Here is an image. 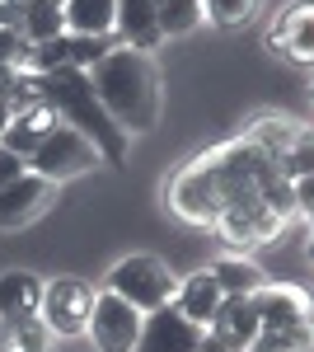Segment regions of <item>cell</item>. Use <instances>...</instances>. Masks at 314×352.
I'll return each mask as SVG.
<instances>
[{"instance_id":"obj_15","label":"cell","mask_w":314,"mask_h":352,"mask_svg":"<svg viewBox=\"0 0 314 352\" xmlns=\"http://www.w3.org/2000/svg\"><path fill=\"white\" fill-rule=\"evenodd\" d=\"M113 33L122 38V47L150 52L159 43V24H155V0H117V19Z\"/></svg>"},{"instance_id":"obj_3","label":"cell","mask_w":314,"mask_h":352,"mask_svg":"<svg viewBox=\"0 0 314 352\" xmlns=\"http://www.w3.org/2000/svg\"><path fill=\"white\" fill-rule=\"evenodd\" d=\"M108 292L122 296L127 305H136L141 315H150L159 305H169L179 287H174V272L164 268V258H155V254H131V258H122L117 268L108 272Z\"/></svg>"},{"instance_id":"obj_16","label":"cell","mask_w":314,"mask_h":352,"mask_svg":"<svg viewBox=\"0 0 314 352\" xmlns=\"http://www.w3.org/2000/svg\"><path fill=\"white\" fill-rule=\"evenodd\" d=\"M66 10V33L76 38H113L117 0H61Z\"/></svg>"},{"instance_id":"obj_21","label":"cell","mask_w":314,"mask_h":352,"mask_svg":"<svg viewBox=\"0 0 314 352\" xmlns=\"http://www.w3.org/2000/svg\"><path fill=\"white\" fill-rule=\"evenodd\" d=\"M43 343H47V324L38 315L10 320V352H43Z\"/></svg>"},{"instance_id":"obj_25","label":"cell","mask_w":314,"mask_h":352,"mask_svg":"<svg viewBox=\"0 0 314 352\" xmlns=\"http://www.w3.org/2000/svg\"><path fill=\"white\" fill-rule=\"evenodd\" d=\"M24 169H28V164L19 160L14 151H5V146H0V188H5V184H14V179L24 174Z\"/></svg>"},{"instance_id":"obj_4","label":"cell","mask_w":314,"mask_h":352,"mask_svg":"<svg viewBox=\"0 0 314 352\" xmlns=\"http://www.w3.org/2000/svg\"><path fill=\"white\" fill-rule=\"evenodd\" d=\"M94 164H99V151H94L76 127L56 122L52 132L43 136V146L28 155V174H38V179H47V184H61V179H76V174L94 169Z\"/></svg>"},{"instance_id":"obj_9","label":"cell","mask_w":314,"mask_h":352,"mask_svg":"<svg viewBox=\"0 0 314 352\" xmlns=\"http://www.w3.org/2000/svg\"><path fill=\"white\" fill-rule=\"evenodd\" d=\"M272 52L291 56V61H314V5H291L277 14V24L267 28Z\"/></svg>"},{"instance_id":"obj_20","label":"cell","mask_w":314,"mask_h":352,"mask_svg":"<svg viewBox=\"0 0 314 352\" xmlns=\"http://www.w3.org/2000/svg\"><path fill=\"white\" fill-rule=\"evenodd\" d=\"M277 169L287 174L291 184H295V179H314V132H310V127H305V132L277 155Z\"/></svg>"},{"instance_id":"obj_29","label":"cell","mask_w":314,"mask_h":352,"mask_svg":"<svg viewBox=\"0 0 314 352\" xmlns=\"http://www.w3.org/2000/svg\"><path fill=\"white\" fill-rule=\"evenodd\" d=\"M155 5H159V0H155Z\"/></svg>"},{"instance_id":"obj_1","label":"cell","mask_w":314,"mask_h":352,"mask_svg":"<svg viewBox=\"0 0 314 352\" xmlns=\"http://www.w3.org/2000/svg\"><path fill=\"white\" fill-rule=\"evenodd\" d=\"M89 85H94V94H99V104L108 109V118L127 136L155 127L159 76H155V61L146 52H136V47H113V52L89 71Z\"/></svg>"},{"instance_id":"obj_10","label":"cell","mask_w":314,"mask_h":352,"mask_svg":"<svg viewBox=\"0 0 314 352\" xmlns=\"http://www.w3.org/2000/svg\"><path fill=\"white\" fill-rule=\"evenodd\" d=\"M47 192H52V184L38 179V174H28V169L14 184H5V188H0V230H14V226L33 221L47 207Z\"/></svg>"},{"instance_id":"obj_18","label":"cell","mask_w":314,"mask_h":352,"mask_svg":"<svg viewBox=\"0 0 314 352\" xmlns=\"http://www.w3.org/2000/svg\"><path fill=\"white\" fill-rule=\"evenodd\" d=\"M155 24H159V38H183L202 24V0H159Z\"/></svg>"},{"instance_id":"obj_7","label":"cell","mask_w":314,"mask_h":352,"mask_svg":"<svg viewBox=\"0 0 314 352\" xmlns=\"http://www.w3.org/2000/svg\"><path fill=\"white\" fill-rule=\"evenodd\" d=\"M202 348V324H192L183 310L169 300L150 310L141 320V338H136V352H197Z\"/></svg>"},{"instance_id":"obj_2","label":"cell","mask_w":314,"mask_h":352,"mask_svg":"<svg viewBox=\"0 0 314 352\" xmlns=\"http://www.w3.org/2000/svg\"><path fill=\"white\" fill-rule=\"evenodd\" d=\"M38 94L43 104L56 113V122L76 127L94 151L99 160L122 164L127 160V132L108 118V109L99 104L94 85H89V71H52V76H38Z\"/></svg>"},{"instance_id":"obj_23","label":"cell","mask_w":314,"mask_h":352,"mask_svg":"<svg viewBox=\"0 0 314 352\" xmlns=\"http://www.w3.org/2000/svg\"><path fill=\"white\" fill-rule=\"evenodd\" d=\"M28 52H33V43H28L19 28H0V66L5 71H24Z\"/></svg>"},{"instance_id":"obj_6","label":"cell","mask_w":314,"mask_h":352,"mask_svg":"<svg viewBox=\"0 0 314 352\" xmlns=\"http://www.w3.org/2000/svg\"><path fill=\"white\" fill-rule=\"evenodd\" d=\"M141 310L127 305L122 296H113V292H94V310H89V343L94 352H136V338H141Z\"/></svg>"},{"instance_id":"obj_19","label":"cell","mask_w":314,"mask_h":352,"mask_svg":"<svg viewBox=\"0 0 314 352\" xmlns=\"http://www.w3.org/2000/svg\"><path fill=\"white\" fill-rule=\"evenodd\" d=\"M211 272H216V282H221L225 296H254L262 287V272L254 263H244V258H221Z\"/></svg>"},{"instance_id":"obj_22","label":"cell","mask_w":314,"mask_h":352,"mask_svg":"<svg viewBox=\"0 0 314 352\" xmlns=\"http://www.w3.org/2000/svg\"><path fill=\"white\" fill-rule=\"evenodd\" d=\"M254 5H258V0H202V19L235 28V24H244V19L254 14Z\"/></svg>"},{"instance_id":"obj_27","label":"cell","mask_w":314,"mask_h":352,"mask_svg":"<svg viewBox=\"0 0 314 352\" xmlns=\"http://www.w3.org/2000/svg\"><path fill=\"white\" fill-rule=\"evenodd\" d=\"M197 352H235V348H230L225 338H216L211 329H202V348H197Z\"/></svg>"},{"instance_id":"obj_5","label":"cell","mask_w":314,"mask_h":352,"mask_svg":"<svg viewBox=\"0 0 314 352\" xmlns=\"http://www.w3.org/2000/svg\"><path fill=\"white\" fill-rule=\"evenodd\" d=\"M89 310H94V287L80 282V277H56L43 287V305H38V320L47 324V333L56 338H80L89 324Z\"/></svg>"},{"instance_id":"obj_24","label":"cell","mask_w":314,"mask_h":352,"mask_svg":"<svg viewBox=\"0 0 314 352\" xmlns=\"http://www.w3.org/2000/svg\"><path fill=\"white\" fill-rule=\"evenodd\" d=\"M291 202H295L305 217H314V179H295V184H291Z\"/></svg>"},{"instance_id":"obj_8","label":"cell","mask_w":314,"mask_h":352,"mask_svg":"<svg viewBox=\"0 0 314 352\" xmlns=\"http://www.w3.org/2000/svg\"><path fill=\"white\" fill-rule=\"evenodd\" d=\"M262 333H287V338H310V305L287 292V287H258L254 292Z\"/></svg>"},{"instance_id":"obj_14","label":"cell","mask_w":314,"mask_h":352,"mask_svg":"<svg viewBox=\"0 0 314 352\" xmlns=\"http://www.w3.org/2000/svg\"><path fill=\"white\" fill-rule=\"evenodd\" d=\"M221 300H225V292H221V282H216V272L202 268V272H192V277H183L179 282V292H174V305L183 310L192 324H211V315L221 310Z\"/></svg>"},{"instance_id":"obj_26","label":"cell","mask_w":314,"mask_h":352,"mask_svg":"<svg viewBox=\"0 0 314 352\" xmlns=\"http://www.w3.org/2000/svg\"><path fill=\"white\" fill-rule=\"evenodd\" d=\"M0 28H19V0H0Z\"/></svg>"},{"instance_id":"obj_11","label":"cell","mask_w":314,"mask_h":352,"mask_svg":"<svg viewBox=\"0 0 314 352\" xmlns=\"http://www.w3.org/2000/svg\"><path fill=\"white\" fill-rule=\"evenodd\" d=\"M216 226H221L235 244H262V240H272V235H277L282 217H277L267 202L254 197V202H235V207H225Z\"/></svg>"},{"instance_id":"obj_13","label":"cell","mask_w":314,"mask_h":352,"mask_svg":"<svg viewBox=\"0 0 314 352\" xmlns=\"http://www.w3.org/2000/svg\"><path fill=\"white\" fill-rule=\"evenodd\" d=\"M43 277L28 268H10L0 272V320L10 324V320H28V315H38V305H43Z\"/></svg>"},{"instance_id":"obj_17","label":"cell","mask_w":314,"mask_h":352,"mask_svg":"<svg viewBox=\"0 0 314 352\" xmlns=\"http://www.w3.org/2000/svg\"><path fill=\"white\" fill-rule=\"evenodd\" d=\"M19 33H24L33 47L61 38V33H66V10H61V0H24V5H19Z\"/></svg>"},{"instance_id":"obj_12","label":"cell","mask_w":314,"mask_h":352,"mask_svg":"<svg viewBox=\"0 0 314 352\" xmlns=\"http://www.w3.org/2000/svg\"><path fill=\"white\" fill-rule=\"evenodd\" d=\"M207 329L216 333V338H225L235 352H249V343L262 333L258 310H254V296H225V300H221V310L211 315Z\"/></svg>"},{"instance_id":"obj_28","label":"cell","mask_w":314,"mask_h":352,"mask_svg":"<svg viewBox=\"0 0 314 352\" xmlns=\"http://www.w3.org/2000/svg\"><path fill=\"white\" fill-rule=\"evenodd\" d=\"M19 5H24V0H19Z\"/></svg>"}]
</instances>
